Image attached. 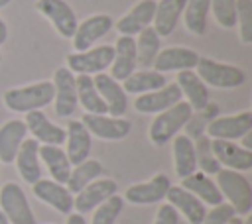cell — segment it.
<instances>
[{
	"mask_svg": "<svg viewBox=\"0 0 252 224\" xmlns=\"http://www.w3.org/2000/svg\"><path fill=\"white\" fill-rule=\"evenodd\" d=\"M53 96H55L53 83L51 81H39V83L8 88L2 96V100H4V106L8 110L28 114V112L39 110V108L47 106L49 102H53Z\"/></svg>",
	"mask_w": 252,
	"mask_h": 224,
	"instance_id": "1",
	"label": "cell"
},
{
	"mask_svg": "<svg viewBox=\"0 0 252 224\" xmlns=\"http://www.w3.org/2000/svg\"><path fill=\"white\" fill-rule=\"evenodd\" d=\"M217 187L226 198V202L234 208L236 216H248L252 210V187L250 181L240 173L232 169H220L217 173Z\"/></svg>",
	"mask_w": 252,
	"mask_h": 224,
	"instance_id": "2",
	"label": "cell"
},
{
	"mask_svg": "<svg viewBox=\"0 0 252 224\" xmlns=\"http://www.w3.org/2000/svg\"><path fill=\"white\" fill-rule=\"evenodd\" d=\"M191 114H193V108L185 100H179L171 108L156 114L154 122L150 124V130H148L150 141L154 145L167 143L169 140H173L179 134V130H183V126L187 124V120L191 118Z\"/></svg>",
	"mask_w": 252,
	"mask_h": 224,
	"instance_id": "3",
	"label": "cell"
},
{
	"mask_svg": "<svg viewBox=\"0 0 252 224\" xmlns=\"http://www.w3.org/2000/svg\"><path fill=\"white\" fill-rule=\"evenodd\" d=\"M197 77L215 88H236L246 81V75L240 67L215 61L211 57H199L195 65Z\"/></svg>",
	"mask_w": 252,
	"mask_h": 224,
	"instance_id": "4",
	"label": "cell"
},
{
	"mask_svg": "<svg viewBox=\"0 0 252 224\" xmlns=\"http://www.w3.org/2000/svg\"><path fill=\"white\" fill-rule=\"evenodd\" d=\"M0 210L10 224H35V216L26 193L14 181H8L0 189Z\"/></svg>",
	"mask_w": 252,
	"mask_h": 224,
	"instance_id": "5",
	"label": "cell"
},
{
	"mask_svg": "<svg viewBox=\"0 0 252 224\" xmlns=\"http://www.w3.org/2000/svg\"><path fill=\"white\" fill-rule=\"evenodd\" d=\"M112 63V45H94L67 55V69L73 75H98Z\"/></svg>",
	"mask_w": 252,
	"mask_h": 224,
	"instance_id": "6",
	"label": "cell"
},
{
	"mask_svg": "<svg viewBox=\"0 0 252 224\" xmlns=\"http://www.w3.org/2000/svg\"><path fill=\"white\" fill-rule=\"evenodd\" d=\"M83 126L89 130L91 136L104 140V141H116L130 134L132 124L126 118H116L108 114H87L81 118Z\"/></svg>",
	"mask_w": 252,
	"mask_h": 224,
	"instance_id": "7",
	"label": "cell"
},
{
	"mask_svg": "<svg viewBox=\"0 0 252 224\" xmlns=\"http://www.w3.org/2000/svg\"><path fill=\"white\" fill-rule=\"evenodd\" d=\"M211 140H240L244 134L252 132V112L244 110L230 116H217L205 128Z\"/></svg>",
	"mask_w": 252,
	"mask_h": 224,
	"instance_id": "8",
	"label": "cell"
},
{
	"mask_svg": "<svg viewBox=\"0 0 252 224\" xmlns=\"http://www.w3.org/2000/svg\"><path fill=\"white\" fill-rule=\"evenodd\" d=\"M35 10L53 24L55 31L61 37H67V39L73 37L79 22L67 0H37Z\"/></svg>",
	"mask_w": 252,
	"mask_h": 224,
	"instance_id": "9",
	"label": "cell"
},
{
	"mask_svg": "<svg viewBox=\"0 0 252 224\" xmlns=\"http://www.w3.org/2000/svg\"><path fill=\"white\" fill-rule=\"evenodd\" d=\"M53 88H55V114L59 118H69L77 106V84H75V75L67 67H57L53 73Z\"/></svg>",
	"mask_w": 252,
	"mask_h": 224,
	"instance_id": "10",
	"label": "cell"
},
{
	"mask_svg": "<svg viewBox=\"0 0 252 224\" xmlns=\"http://www.w3.org/2000/svg\"><path fill=\"white\" fill-rule=\"evenodd\" d=\"M112 26L114 22L108 14H93L85 18L81 24H77V29L71 37L75 51H85V49L94 47V43L102 39L112 29Z\"/></svg>",
	"mask_w": 252,
	"mask_h": 224,
	"instance_id": "11",
	"label": "cell"
},
{
	"mask_svg": "<svg viewBox=\"0 0 252 224\" xmlns=\"http://www.w3.org/2000/svg\"><path fill=\"white\" fill-rule=\"evenodd\" d=\"M169 187H171L169 177L165 173H158L146 183L130 185L122 198L130 204H156L165 198Z\"/></svg>",
	"mask_w": 252,
	"mask_h": 224,
	"instance_id": "12",
	"label": "cell"
},
{
	"mask_svg": "<svg viewBox=\"0 0 252 224\" xmlns=\"http://www.w3.org/2000/svg\"><path fill=\"white\" fill-rule=\"evenodd\" d=\"M118 185L112 179H94L93 183H89L85 189H81L75 196H73V208L79 214H87L93 212L100 202H104L108 196L116 195Z\"/></svg>",
	"mask_w": 252,
	"mask_h": 224,
	"instance_id": "13",
	"label": "cell"
},
{
	"mask_svg": "<svg viewBox=\"0 0 252 224\" xmlns=\"http://www.w3.org/2000/svg\"><path fill=\"white\" fill-rule=\"evenodd\" d=\"M93 83H94V88L98 90L100 98L106 104V114L122 118L126 114V108H128V94L124 92L122 84L118 81H114L110 75H106V73L94 75Z\"/></svg>",
	"mask_w": 252,
	"mask_h": 224,
	"instance_id": "14",
	"label": "cell"
},
{
	"mask_svg": "<svg viewBox=\"0 0 252 224\" xmlns=\"http://www.w3.org/2000/svg\"><path fill=\"white\" fill-rule=\"evenodd\" d=\"M211 147L222 169L240 173L252 169V149H244L242 145L228 140H211Z\"/></svg>",
	"mask_w": 252,
	"mask_h": 224,
	"instance_id": "15",
	"label": "cell"
},
{
	"mask_svg": "<svg viewBox=\"0 0 252 224\" xmlns=\"http://www.w3.org/2000/svg\"><path fill=\"white\" fill-rule=\"evenodd\" d=\"M183 98L179 86L175 83L165 84L158 90L146 92V94H138L134 100V108L142 114H159L167 108H171L173 104H177Z\"/></svg>",
	"mask_w": 252,
	"mask_h": 224,
	"instance_id": "16",
	"label": "cell"
},
{
	"mask_svg": "<svg viewBox=\"0 0 252 224\" xmlns=\"http://www.w3.org/2000/svg\"><path fill=\"white\" fill-rule=\"evenodd\" d=\"M138 67L136 61V41L130 35H120L112 45V63H110V77L114 81H124L130 77Z\"/></svg>",
	"mask_w": 252,
	"mask_h": 224,
	"instance_id": "17",
	"label": "cell"
},
{
	"mask_svg": "<svg viewBox=\"0 0 252 224\" xmlns=\"http://www.w3.org/2000/svg\"><path fill=\"white\" fill-rule=\"evenodd\" d=\"M65 143H67L65 155H67L69 163L75 167V165L83 163L85 159H89L91 147H93V136L83 126L81 120H71L65 128Z\"/></svg>",
	"mask_w": 252,
	"mask_h": 224,
	"instance_id": "18",
	"label": "cell"
},
{
	"mask_svg": "<svg viewBox=\"0 0 252 224\" xmlns=\"http://www.w3.org/2000/svg\"><path fill=\"white\" fill-rule=\"evenodd\" d=\"M32 191L41 202L49 204L57 212H61V214L73 212V195L69 193V189L65 185H61L53 179H39L32 185Z\"/></svg>",
	"mask_w": 252,
	"mask_h": 224,
	"instance_id": "19",
	"label": "cell"
},
{
	"mask_svg": "<svg viewBox=\"0 0 252 224\" xmlns=\"http://www.w3.org/2000/svg\"><path fill=\"white\" fill-rule=\"evenodd\" d=\"M26 128L32 134L39 145H63L65 141V130L57 124H53L41 110H33L26 114Z\"/></svg>",
	"mask_w": 252,
	"mask_h": 224,
	"instance_id": "20",
	"label": "cell"
},
{
	"mask_svg": "<svg viewBox=\"0 0 252 224\" xmlns=\"http://www.w3.org/2000/svg\"><path fill=\"white\" fill-rule=\"evenodd\" d=\"M199 61V53L189 47H165L154 59V71L169 73V71H193Z\"/></svg>",
	"mask_w": 252,
	"mask_h": 224,
	"instance_id": "21",
	"label": "cell"
},
{
	"mask_svg": "<svg viewBox=\"0 0 252 224\" xmlns=\"http://www.w3.org/2000/svg\"><path fill=\"white\" fill-rule=\"evenodd\" d=\"M154 12H156V0H140L128 14H124L116 24V31L120 35H138L142 29L150 28L152 20H154Z\"/></svg>",
	"mask_w": 252,
	"mask_h": 224,
	"instance_id": "22",
	"label": "cell"
},
{
	"mask_svg": "<svg viewBox=\"0 0 252 224\" xmlns=\"http://www.w3.org/2000/svg\"><path fill=\"white\" fill-rule=\"evenodd\" d=\"M167 204H171L177 212H181L189 224H201L203 218H205V204L195 196L191 195L189 191H185L181 185H171L167 195Z\"/></svg>",
	"mask_w": 252,
	"mask_h": 224,
	"instance_id": "23",
	"label": "cell"
},
{
	"mask_svg": "<svg viewBox=\"0 0 252 224\" xmlns=\"http://www.w3.org/2000/svg\"><path fill=\"white\" fill-rule=\"evenodd\" d=\"M16 169L20 173V177L28 183L33 185L35 181L41 179V165H39V141H35L33 138L24 140L18 153H16Z\"/></svg>",
	"mask_w": 252,
	"mask_h": 224,
	"instance_id": "24",
	"label": "cell"
},
{
	"mask_svg": "<svg viewBox=\"0 0 252 224\" xmlns=\"http://www.w3.org/2000/svg\"><path fill=\"white\" fill-rule=\"evenodd\" d=\"M28 136L24 120H8L0 126V163H14L22 141Z\"/></svg>",
	"mask_w": 252,
	"mask_h": 224,
	"instance_id": "25",
	"label": "cell"
},
{
	"mask_svg": "<svg viewBox=\"0 0 252 224\" xmlns=\"http://www.w3.org/2000/svg\"><path fill=\"white\" fill-rule=\"evenodd\" d=\"M187 0H159L156 2V12H154V29L159 37H167L173 33L177 28V22L183 14Z\"/></svg>",
	"mask_w": 252,
	"mask_h": 224,
	"instance_id": "26",
	"label": "cell"
},
{
	"mask_svg": "<svg viewBox=\"0 0 252 224\" xmlns=\"http://www.w3.org/2000/svg\"><path fill=\"white\" fill-rule=\"evenodd\" d=\"M181 90V94L187 98L185 102L193 108V110H201L209 104V88L207 84L197 77L195 71H179L177 75V83H175Z\"/></svg>",
	"mask_w": 252,
	"mask_h": 224,
	"instance_id": "27",
	"label": "cell"
},
{
	"mask_svg": "<svg viewBox=\"0 0 252 224\" xmlns=\"http://www.w3.org/2000/svg\"><path fill=\"white\" fill-rule=\"evenodd\" d=\"M181 187L185 191H189L191 195H195L203 204L215 206V204H220L222 202V195H220L217 183L209 175H205L201 171H195L189 177L181 179Z\"/></svg>",
	"mask_w": 252,
	"mask_h": 224,
	"instance_id": "28",
	"label": "cell"
},
{
	"mask_svg": "<svg viewBox=\"0 0 252 224\" xmlns=\"http://www.w3.org/2000/svg\"><path fill=\"white\" fill-rule=\"evenodd\" d=\"M173 167L179 179L189 177L197 171V159H195V147L193 140L185 134H177L173 138Z\"/></svg>",
	"mask_w": 252,
	"mask_h": 224,
	"instance_id": "29",
	"label": "cell"
},
{
	"mask_svg": "<svg viewBox=\"0 0 252 224\" xmlns=\"http://www.w3.org/2000/svg\"><path fill=\"white\" fill-rule=\"evenodd\" d=\"M165 86V77L163 73H158V71H152V69H140V71H134L130 77H126L122 81V88L126 94H146V92H152V90H158Z\"/></svg>",
	"mask_w": 252,
	"mask_h": 224,
	"instance_id": "30",
	"label": "cell"
},
{
	"mask_svg": "<svg viewBox=\"0 0 252 224\" xmlns=\"http://www.w3.org/2000/svg\"><path fill=\"white\" fill-rule=\"evenodd\" d=\"M39 159L47 165V171L53 181L65 185L73 165L69 163L61 145H39Z\"/></svg>",
	"mask_w": 252,
	"mask_h": 224,
	"instance_id": "31",
	"label": "cell"
},
{
	"mask_svg": "<svg viewBox=\"0 0 252 224\" xmlns=\"http://www.w3.org/2000/svg\"><path fill=\"white\" fill-rule=\"evenodd\" d=\"M77 84V100L85 108L87 114H106V104L94 88L91 75H75Z\"/></svg>",
	"mask_w": 252,
	"mask_h": 224,
	"instance_id": "32",
	"label": "cell"
},
{
	"mask_svg": "<svg viewBox=\"0 0 252 224\" xmlns=\"http://www.w3.org/2000/svg\"><path fill=\"white\" fill-rule=\"evenodd\" d=\"M102 171H104V167H102V163L98 159H85L83 163H79V165H75L71 169L65 187L69 189L71 195H77L89 183H93L94 179H98L102 175Z\"/></svg>",
	"mask_w": 252,
	"mask_h": 224,
	"instance_id": "33",
	"label": "cell"
},
{
	"mask_svg": "<svg viewBox=\"0 0 252 224\" xmlns=\"http://www.w3.org/2000/svg\"><path fill=\"white\" fill-rule=\"evenodd\" d=\"M211 10V0H187L183 8V24L189 33L205 35L207 33V18Z\"/></svg>",
	"mask_w": 252,
	"mask_h": 224,
	"instance_id": "34",
	"label": "cell"
},
{
	"mask_svg": "<svg viewBox=\"0 0 252 224\" xmlns=\"http://www.w3.org/2000/svg\"><path fill=\"white\" fill-rule=\"evenodd\" d=\"M136 41V61L142 69H150L154 65L156 55L159 53V45H161V37L156 33V29L150 26L146 29H142L138 33V37H134Z\"/></svg>",
	"mask_w": 252,
	"mask_h": 224,
	"instance_id": "35",
	"label": "cell"
},
{
	"mask_svg": "<svg viewBox=\"0 0 252 224\" xmlns=\"http://www.w3.org/2000/svg\"><path fill=\"white\" fill-rule=\"evenodd\" d=\"M193 147H195V159H197V169H201V173L205 175H217L222 167L220 163L217 161L215 153H213V147H211V138L209 136H197L195 141H193Z\"/></svg>",
	"mask_w": 252,
	"mask_h": 224,
	"instance_id": "36",
	"label": "cell"
},
{
	"mask_svg": "<svg viewBox=\"0 0 252 224\" xmlns=\"http://www.w3.org/2000/svg\"><path fill=\"white\" fill-rule=\"evenodd\" d=\"M122 208H124V198L120 195H112L94 208L91 224H114Z\"/></svg>",
	"mask_w": 252,
	"mask_h": 224,
	"instance_id": "37",
	"label": "cell"
},
{
	"mask_svg": "<svg viewBox=\"0 0 252 224\" xmlns=\"http://www.w3.org/2000/svg\"><path fill=\"white\" fill-rule=\"evenodd\" d=\"M219 116V106L217 104H207L205 108H201V110H193V114H191V118L187 120V124L183 126L185 130H187V136L191 138V136H203V130L207 128V124L211 122V120H215Z\"/></svg>",
	"mask_w": 252,
	"mask_h": 224,
	"instance_id": "38",
	"label": "cell"
},
{
	"mask_svg": "<svg viewBox=\"0 0 252 224\" xmlns=\"http://www.w3.org/2000/svg\"><path fill=\"white\" fill-rule=\"evenodd\" d=\"M215 16V22L224 28L232 29L236 28V0H211V10Z\"/></svg>",
	"mask_w": 252,
	"mask_h": 224,
	"instance_id": "39",
	"label": "cell"
},
{
	"mask_svg": "<svg viewBox=\"0 0 252 224\" xmlns=\"http://www.w3.org/2000/svg\"><path fill=\"white\" fill-rule=\"evenodd\" d=\"M236 26L240 41L244 45L252 43V0H236Z\"/></svg>",
	"mask_w": 252,
	"mask_h": 224,
	"instance_id": "40",
	"label": "cell"
},
{
	"mask_svg": "<svg viewBox=\"0 0 252 224\" xmlns=\"http://www.w3.org/2000/svg\"><path fill=\"white\" fill-rule=\"evenodd\" d=\"M232 216H236L234 208L228 202H220V204H215L209 212H205V218L201 224H226Z\"/></svg>",
	"mask_w": 252,
	"mask_h": 224,
	"instance_id": "41",
	"label": "cell"
},
{
	"mask_svg": "<svg viewBox=\"0 0 252 224\" xmlns=\"http://www.w3.org/2000/svg\"><path fill=\"white\" fill-rule=\"evenodd\" d=\"M154 224H179V212L171 204H161L156 212Z\"/></svg>",
	"mask_w": 252,
	"mask_h": 224,
	"instance_id": "42",
	"label": "cell"
},
{
	"mask_svg": "<svg viewBox=\"0 0 252 224\" xmlns=\"http://www.w3.org/2000/svg\"><path fill=\"white\" fill-rule=\"evenodd\" d=\"M67 224H87V220H85L83 214H79V212H71V214L67 216Z\"/></svg>",
	"mask_w": 252,
	"mask_h": 224,
	"instance_id": "43",
	"label": "cell"
},
{
	"mask_svg": "<svg viewBox=\"0 0 252 224\" xmlns=\"http://www.w3.org/2000/svg\"><path fill=\"white\" fill-rule=\"evenodd\" d=\"M6 39H8V26H6V22L0 18V45L6 43Z\"/></svg>",
	"mask_w": 252,
	"mask_h": 224,
	"instance_id": "44",
	"label": "cell"
},
{
	"mask_svg": "<svg viewBox=\"0 0 252 224\" xmlns=\"http://www.w3.org/2000/svg\"><path fill=\"white\" fill-rule=\"evenodd\" d=\"M240 140H242V147H244V149H252V132L244 134Z\"/></svg>",
	"mask_w": 252,
	"mask_h": 224,
	"instance_id": "45",
	"label": "cell"
},
{
	"mask_svg": "<svg viewBox=\"0 0 252 224\" xmlns=\"http://www.w3.org/2000/svg\"><path fill=\"white\" fill-rule=\"evenodd\" d=\"M226 224H244V218H240V216H232Z\"/></svg>",
	"mask_w": 252,
	"mask_h": 224,
	"instance_id": "46",
	"label": "cell"
},
{
	"mask_svg": "<svg viewBox=\"0 0 252 224\" xmlns=\"http://www.w3.org/2000/svg\"><path fill=\"white\" fill-rule=\"evenodd\" d=\"M0 224H10V222H8V218L2 214V210H0Z\"/></svg>",
	"mask_w": 252,
	"mask_h": 224,
	"instance_id": "47",
	"label": "cell"
},
{
	"mask_svg": "<svg viewBox=\"0 0 252 224\" xmlns=\"http://www.w3.org/2000/svg\"><path fill=\"white\" fill-rule=\"evenodd\" d=\"M10 2H12V0H0V10H2V8H6Z\"/></svg>",
	"mask_w": 252,
	"mask_h": 224,
	"instance_id": "48",
	"label": "cell"
},
{
	"mask_svg": "<svg viewBox=\"0 0 252 224\" xmlns=\"http://www.w3.org/2000/svg\"><path fill=\"white\" fill-rule=\"evenodd\" d=\"M244 224H252V220L250 218H244Z\"/></svg>",
	"mask_w": 252,
	"mask_h": 224,
	"instance_id": "49",
	"label": "cell"
},
{
	"mask_svg": "<svg viewBox=\"0 0 252 224\" xmlns=\"http://www.w3.org/2000/svg\"><path fill=\"white\" fill-rule=\"evenodd\" d=\"M0 63H2V53H0Z\"/></svg>",
	"mask_w": 252,
	"mask_h": 224,
	"instance_id": "50",
	"label": "cell"
}]
</instances>
